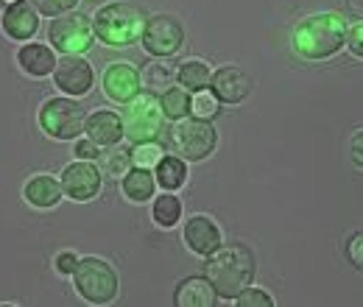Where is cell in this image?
I'll return each mask as SVG.
<instances>
[{"mask_svg": "<svg viewBox=\"0 0 363 307\" xmlns=\"http://www.w3.org/2000/svg\"><path fill=\"white\" fill-rule=\"evenodd\" d=\"M101 160H104V168H106V174L118 176V179H123V176H126L129 171H132V168H135V160H132V148H121V145H112V151L101 154Z\"/></svg>", "mask_w": 363, "mask_h": 307, "instance_id": "26", "label": "cell"}, {"mask_svg": "<svg viewBox=\"0 0 363 307\" xmlns=\"http://www.w3.org/2000/svg\"><path fill=\"white\" fill-rule=\"evenodd\" d=\"M76 291L90 305H109L118 296V274L101 257H84L73 271Z\"/></svg>", "mask_w": 363, "mask_h": 307, "instance_id": "5", "label": "cell"}, {"mask_svg": "<svg viewBox=\"0 0 363 307\" xmlns=\"http://www.w3.org/2000/svg\"><path fill=\"white\" fill-rule=\"evenodd\" d=\"M121 187H123V196L129 199V201H137V204H143V201H151L154 199V190H157V176L151 174L148 168H132L129 174L121 179Z\"/></svg>", "mask_w": 363, "mask_h": 307, "instance_id": "21", "label": "cell"}, {"mask_svg": "<svg viewBox=\"0 0 363 307\" xmlns=\"http://www.w3.org/2000/svg\"><path fill=\"white\" fill-rule=\"evenodd\" d=\"M121 121H123V137L132 145L135 143H151L165 129V112L160 106V98H154L151 92H137L135 98L126 104Z\"/></svg>", "mask_w": 363, "mask_h": 307, "instance_id": "4", "label": "cell"}, {"mask_svg": "<svg viewBox=\"0 0 363 307\" xmlns=\"http://www.w3.org/2000/svg\"><path fill=\"white\" fill-rule=\"evenodd\" d=\"M84 132L98 145H118L123 140V121L118 112L109 109H95L84 121Z\"/></svg>", "mask_w": 363, "mask_h": 307, "instance_id": "16", "label": "cell"}, {"mask_svg": "<svg viewBox=\"0 0 363 307\" xmlns=\"http://www.w3.org/2000/svg\"><path fill=\"white\" fill-rule=\"evenodd\" d=\"M26 201L28 204H34V207H40V210H48V207H56L59 204V199H62V182H56L53 176H31L28 182H26Z\"/></svg>", "mask_w": 363, "mask_h": 307, "instance_id": "19", "label": "cell"}, {"mask_svg": "<svg viewBox=\"0 0 363 307\" xmlns=\"http://www.w3.org/2000/svg\"><path fill=\"white\" fill-rule=\"evenodd\" d=\"M165 154H162V145L157 143V140H151V143H135L132 145V160H135L137 168H157L160 165V160H162Z\"/></svg>", "mask_w": 363, "mask_h": 307, "instance_id": "27", "label": "cell"}, {"mask_svg": "<svg viewBox=\"0 0 363 307\" xmlns=\"http://www.w3.org/2000/svg\"><path fill=\"white\" fill-rule=\"evenodd\" d=\"M218 106H221V101H218L213 92H207V89L196 92V98H193V112H196V118L213 121V118L218 115Z\"/></svg>", "mask_w": 363, "mask_h": 307, "instance_id": "28", "label": "cell"}, {"mask_svg": "<svg viewBox=\"0 0 363 307\" xmlns=\"http://www.w3.org/2000/svg\"><path fill=\"white\" fill-rule=\"evenodd\" d=\"M171 143L184 162H201L216 151L218 132L204 118H182L171 129Z\"/></svg>", "mask_w": 363, "mask_h": 307, "instance_id": "6", "label": "cell"}, {"mask_svg": "<svg viewBox=\"0 0 363 307\" xmlns=\"http://www.w3.org/2000/svg\"><path fill=\"white\" fill-rule=\"evenodd\" d=\"M177 79H179V87H184L187 92H190V89H193V92H201V89L210 87V82H213V70H210L207 62L190 59V62L179 65Z\"/></svg>", "mask_w": 363, "mask_h": 307, "instance_id": "22", "label": "cell"}, {"mask_svg": "<svg viewBox=\"0 0 363 307\" xmlns=\"http://www.w3.org/2000/svg\"><path fill=\"white\" fill-rule=\"evenodd\" d=\"M184 243L190 246V252L207 257L221 246V229L207 216H193L184 223Z\"/></svg>", "mask_w": 363, "mask_h": 307, "instance_id": "15", "label": "cell"}, {"mask_svg": "<svg viewBox=\"0 0 363 307\" xmlns=\"http://www.w3.org/2000/svg\"><path fill=\"white\" fill-rule=\"evenodd\" d=\"M350 3V9L358 14V17H363V0H347Z\"/></svg>", "mask_w": 363, "mask_h": 307, "instance_id": "36", "label": "cell"}, {"mask_svg": "<svg viewBox=\"0 0 363 307\" xmlns=\"http://www.w3.org/2000/svg\"><path fill=\"white\" fill-rule=\"evenodd\" d=\"M350 157H352V162L363 171V132H358L352 137V143H350Z\"/></svg>", "mask_w": 363, "mask_h": 307, "instance_id": "35", "label": "cell"}, {"mask_svg": "<svg viewBox=\"0 0 363 307\" xmlns=\"http://www.w3.org/2000/svg\"><path fill=\"white\" fill-rule=\"evenodd\" d=\"M76 157H79V160H87V162H95V160L101 157V145L92 143L90 137H87V140H79V143H76Z\"/></svg>", "mask_w": 363, "mask_h": 307, "instance_id": "33", "label": "cell"}, {"mask_svg": "<svg viewBox=\"0 0 363 307\" xmlns=\"http://www.w3.org/2000/svg\"><path fill=\"white\" fill-rule=\"evenodd\" d=\"M347 257H350V263L355 265L358 271H363V229L350 238V243H347Z\"/></svg>", "mask_w": 363, "mask_h": 307, "instance_id": "31", "label": "cell"}, {"mask_svg": "<svg viewBox=\"0 0 363 307\" xmlns=\"http://www.w3.org/2000/svg\"><path fill=\"white\" fill-rule=\"evenodd\" d=\"M157 182L165 190H177L187 182V165L182 157H162L157 165Z\"/></svg>", "mask_w": 363, "mask_h": 307, "instance_id": "24", "label": "cell"}, {"mask_svg": "<svg viewBox=\"0 0 363 307\" xmlns=\"http://www.w3.org/2000/svg\"><path fill=\"white\" fill-rule=\"evenodd\" d=\"M101 171L95 168V162L79 160L73 165H67L62 171V190L73 199V201H90L101 193Z\"/></svg>", "mask_w": 363, "mask_h": 307, "instance_id": "11", "label": "cell"}, {"mask_svg": "<svg viewBox=\"0 0 363 307\" xmlns=\"http://www.w3.org/2000/svg\"><path fill=\"white\" fill-rule=\"evenodd\" d=\"M235 302H238V307H274L272 296H269L266 291H260V288H252V285H249Z\"/></svg>", "mask_w": 363, "mask_h": 307, "instance_id": "30", "label": "cell"}, {"mask_svg": "<svg viewBox=\"0 0 363 307\" xmlns=\"http://www.w3.org/2000/svg\"><path fill=\"white\" fill-rule=\"evenodd\" d=\"M28 3L45 17H62L79 6V0H28Z\"/></svg>", "mask_w": 363, "mask_h": 307, "instance_id": "29", "label": "cell"}, {"mask_svg": "<svg viewBox=\"0 0 363 307\" xmlns=\"http://www.w3.org/2000/svg\"><path fill=\"white\" fill-rule=\"evenodd\" d=\"M17 62H20V67H23L28 76H37V79H43V76L56 70V56H53V50L43 43L23 45L20 53H17Z\"/></svg>", "mask_w": 363, "mask_h": 307, "instance_id": "18", "label": "cell"}, {"mask_svg": "<svg viewBox=\"0 0 363 307\" xmlns=\"http://www.w3.org/2000/svg\"><path fill=\"white\" fill-rule=\"evenodd\" d=\"M40 11L28 3V0H17V3H11V6H6V11H3V31L11 37V40H20V43H26V40H31L34 34H37V28H40V17H37Z\"/></svg>", "mask_w": 363, "mask_h": 307, "instance_id": "14", "label": "cell"}, {"mask_svg": "<svg viewBox=\"0 0 363 307\" xmlns=\"http://www.w3.org/2000/svg\"><path fill=\"white\" fill-rule=\"evenodd\" d=\"M140 73L126 62H115L104 73V95L115 104H129L140 92Z\"/></svg>", "mask_w": 363, "mask_h": 307, "instance_id": "13", "label": "cell"}, {"mask_svg": "<svg viewBox=\"0 0 363 307\" xmlns=\"http://www.w3.org/2000/svg\"><path fill=\"white\" fill-rule=\"evenodd\" d=\"M218 302L216 288L210 285L207 277H187L177 285L174 305L177 307H213Z\"/></svg>", "mask_w": 363, "mask_h": 307, "instance_id": "17", "label": "cell"}, {"mask_svg": "<svg viewBox=\"0 0 363 307\" xmlns=\"http://www.w3.org/2000/svg\"><path fill=\"white\" fill-rule=\"evenodd\" d=\"M145 20L148 17L143 14L140 6L115 0V3H106L95 11L92 28H95V37L106 48H129L143 37Z\"/></svg>", "mask_w": 363, "mask_h": 307, "instance_id": "3", "label": "cell"}, {"mask_svg": "<svg viewBox=\"0 0 363 307\" xmlns=\"http://www.w3.org/2000/svg\"><path fill=\"white\" fill-rule=\"evenodd\" d=\"M84 109L79 101H73L70 95L67 98H50L40 106V126L48 137H56V140H73L84 132Z\"/></svg>", "mask_w": 363, "mask_h": 307, "instance_id": "8", "label": "cell"}, {"mask_svg": "<svg viewBox=\"0 0 363 307\" xmlns=\"http://www.w3.org/2000/svg\"><path fill=\"white\" fill-rule=\"evenodd\" d=\"M3 3H6V6H11V3H17V0H3Z\"/></svg>", "mask_w": 363, "mask_h": 307, "instance_id": "37", "label": "cell"}, {"mask_svg": "<svg viewBox=\"0 0 363 307\" xmlns=\"http://www.w3.org/2000/svg\"><path fill=\"white\" fill-rule=\"evenodd\" d=\"M143 48L157 56V59H171L174 53H179L184 45V28L177 17L171 14H154L145 20L143 37H140Z\"/></svg>", "mask_w": 363, "mask_h": 307, "instance_id": "9", "label": "cell"}, {"mask_svg": "<svg viewBox=\"0 0 363 307\" xmlns=\"http://www.w3.org/2000/svg\"><path fill=\"white\" fill-rule=\"evenodd\" d=\"M179 218H182V201L177 196L165 193V196H160V199L154 201V221H157L160 226L171 229V226L179 223Z\"/></svg>", "mask_w": 363, "mask_h": 307, "instance_id": "25", "label": "cell"}, {"mask_svg": "<svg viewBox=\"0 0 363 307\" xmlns=\"http://www.w3.org/2000/svg\"><path fill=\"white\" fill-rule=\"evenodd\" d=\"M252 87H255L252 76L243 73V70L235 67V65L221 67L218 73H213V82H210L213 95H216L221 104H240V101H246V98L252 95Z\"/></svg>", "mask_w": 363, "mask_h": 307, "instance_id": "12", "label": "cell"}, {"mask_svg": "<svg viewBox=\"0 0 363 307\" xmlns=\"http://www.w3.org/2000/svg\"><path fill=\"white\" fill-rule=\"evenodd\" d=\"M53 82H56V87L62 89L65 95L79 98V95H87L92 89L95 73H92L90 62H84L82 56H62V59L56 62Z\"/></svg>", "mask_w": 363, "mask_h": 307, "instance_id": "10", "label": "cell"}, {"mask_svg": "<svg viewBox=\"0 0 363 307\" xmlns=\"http://www.w3.org/2000/svg\"><path fill=\"white\" fill-rule=\"evenodd\" d=\"M347 48H350L358 59H363V20L355 23V26L347 31Z\"/></svg>", "mask_w": 363, "mask_h": 307, "instance_id": "32", "label": "cell"}, {"mask_svg": "<svg viewBox=\"0 0 363 307\" xmlns=\"http://www.w3.org/2000/svg\"><path fill=\"white\" fill-rule=\"evenodd\" d=\"M347 45V20L335 11H321L305 17L294 28V50L302 59H330Z\"/></svg>", "mask_w": 363, "mask_h": 307, "instance_id": "2", "label": "cell"}, {"mask_svg": "<svg viewBox=\"0 0 363 307\" xmlns=\"http://www.w3.org/2000/svg\"><path fill=\"white\" fill-rule=\"evenodd\" d=\"M160 106H162V112H165L168 121H182V118L190 115V109H193V98H190V92H187L184 87H177V89L171 87L162 92Z\"/></svg>", "mask_w": 363, "mask_h": 307, "instance_id": "23", "label": "cell"}, {"mask_svg": "<svg viewBox=\"0 0 363 307\" xmlns=\"http://www.w3.org/2000/svg\"><path fill=\"white\" fill-rule=\"evenodd\" d=\"M92 37H95L92 20L82 11H67V14L56 17L48 28L50 45L65 56H82L84 50H90Z\"/></svg>", "mask_w": 363, "mask_h": 307, "instance_id": "7", "label": "cell"}, {"mask_svg": "<svg viewBox=\"0 0 363 307\" xmlns=\"http://www.w3.org/2000/svg\"><path fill=\"white\" fill-rule=\"evenodd\" d=\"M76 265H79V257H76L73 252H62V255L56 257V271L65 274V277H70V274L76 271Z\"/></svg>", "mask_w": 363, "mask_h": 307, "instance_id": "34", "label": "cell"}, {"mask_svg": "<svg viewBox=\"0 0 363 307\" xmlns=\"http://www.w3.org/2000/svg\"><path fill=\"white\" fill-rule=\"evenodd\" d=\"M177 67L179 65H174L168 59L145 62L143 70H140V84L148 89V92H165V89H171L174 79H177Z\"/></svg>", "mask_w": 363, "mask_h": 307, "instance_id": "20", "label": "cell"}, {"mask_svg": "<svg viewBox=\"0 0 363 307\" xmlns=\"http://www.w3.org/2000/svg\"><path fill=\"white\" fill-rule=\"evenodd\" d=\"M204 277L216 288L218 299H238L255 279V257L240 243L218 246L213 255H207Z\"/></svg>", "mask_w": 363, "mask_h": 307, "instance_id": "1", "label": "cell"}]
</instances>
